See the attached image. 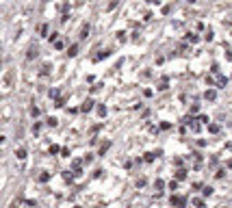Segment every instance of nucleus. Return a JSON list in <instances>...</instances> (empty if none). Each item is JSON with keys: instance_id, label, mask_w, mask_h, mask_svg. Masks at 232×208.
<instances>
[{"instance_id": "1", "label": "nucleus", "mask_w": 232, "mask_h": 208, "mask_svg": "<svg viewBox=\"0 0 232 208\" xmlns=\"http://www.w3.org/2000/svg\"><path fill=\"white\" fill-rule=\"evenodd\" d=\"M206 98L208 100H215V91H206Z\"/></svg>"}]
</instances>
